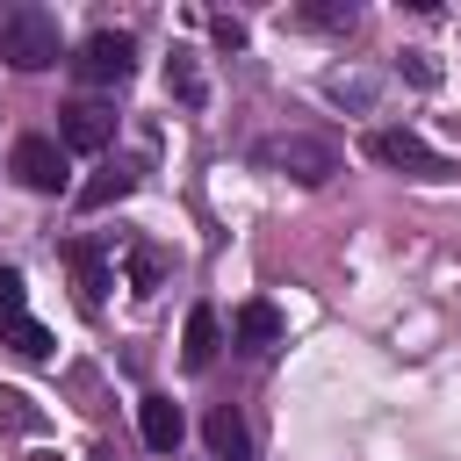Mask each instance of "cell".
I'll list each match as a JSON object with an SVG mask.
<instances>
[{
  "mask_svg": "<svg viewBox=\"0 0 461 461\" xmlns=\"http://www.w3.org/2000/svg\"><path fill=\"white\" fill-rule=\"evenodd\" d=\"M252 166H259V173H281V180H295V187H324V180L339 173V151H331L324 137H310V130H274V137L252 144Z\"/></svg>",
  "mask_w": 461,
  "mask_h": 461,
  "instance_id": "6da1fadb",
  "label": "cell"
},
{
  "mask_svg": "<svg viewBox=\"0 0 461 461\" xmlns=\"http://www.w3.org/2000/svg\"><path fill=\"white\" fill-rule=\"evenodd\" d=\"M0 58H7L14 72H43V65H58V14L36 7V0L7 7V14H0Z\"/></svg>",
  "mask_w": 461,
  "mask_h": 461,
  "instance_id": "7a4b0ae2",
  "label": "cell"
},
{
  "mask_svg": "<svg viewBox=\"0 0 461 461\" xmlns=\"http://www.w3.org/2000/svg\"><path fill=\"white\" fill-rule=\"evenodd\" d=\"M367 158L389 166V173H403V180H454V173H461V166H454L439 144H425L418 130H367Z\"/></svg>",
  "mask_w": 461,
  "mask_h": 461,
  "instance_id": "3957f363",
  "label": "cell"
},
{
  "mask_svg": "<svg viewBox=\"0 0 461 461\" xmlns=\"http://www.w3.org/2000/svg\"><path fill=\"white\" fill-rule=\"evenodd\" d=\"M72 72H79L86 86H122V79L137 72V43H130L122 29H94V36L72 50Z\"/></svg>",
  "mask_w": 461,
  "mask_h": 461,
  "instance_id": "277c9868",
  "label": "cell"
},
{
  "mask_svg": "<svg viewBox=\"0 0 461 461\" xmlns=\"http://www.w3.org/2000/svg\"><path fill=\"white\" fill-rule=\"evenodd\" d=\"M7 166H14V180H22L29 194H58V187L72 180V158H65V144H58V137H22Z\"/></svg>",
  "mask_w": 461,
  "mask_h": 461,
  "instance_id": "5b68a950",
  "label": "cell"
},
{
  "mask_svg": "<svg viewBox=\"0 0 461 461\" xmlns=\"http://www.w3.org/2000/svg\"><path fill=\"white\" fill-rule=\"evenodd\" d=\"M115 137V108L108 101H65L58 108V144L65 151H101Z\"/></svg>",
  "mask_w": 461,
  "mask_h": 461,
  "instance_id": "8992f818",
  "label": "cell"
},
{
  "mask_svg": "<svg viewBox=\"0 0 461 461\" xmlns=\"http://www.w3.org/2000/svg\"><path fill=\"white\" fill-rule=\"evenodd\" d=\"M230 339H238L245 353H274V346H281V310H274V303H245L238 324H230Z\"/></svg>",
  "mask_w": 461,
  "mask_h": 461,
  "instance_id": "52a82bcc",
  "label": "cell"
},
{
  "mask_svg": "<svg viewBox=\"0 0 461 461\" xmlns=\"http://www.w3.org/2000/svg\"><path fill=\"white\" fill-rule=\"evenodd\" d=\"M216 346H223V324H216L209 303H194V310H187V331H180V360H187V367H209Z\"/></svg>",
  "mask_w": 461,
  "mask_h": 461,
  "instance_id": "ba28073f",
  "label": "cell"
},
{
  "mask_svg": "<svg viewBox=\"0 0 461 461\" xmlns=\"http://www.w3.org/2000/svg\"><path fill=\"white\" fill-rule=\"evenodd\" d=\"M202 439H209V454H216V461H252V432H245V418H238L230 403H223V411H209Z\"/></svg>",
  "mask_w": 461,
  "mask_h": 461,
  "instance_id": "9c48e42d",
  "label": "cell"
},
{
  "mask_svg": "<svg viewBox=\"0 0 461 461\" xmlns=\"http://www.w3.org/2000/svg\"><path fill=\"white\" fill-rule=\"evenodd\" d=\"M137 425H144V447H158V454L180 447V403L173 396H144L137 403Z\"/></svg>",
  "mask_w": 461,
  "mask_h": 461,
  "instance_id": "30bf717a",
  "label": "cell"
},
{
  "mask_svg": "<svg viewBox=\"0 0 461 461\" xmlns=\"http://www.w3.org/2000/svg\"><path fill=\"white\" fill-rule=\"evenodd\" d=\"M166 86H173L180 108H202V101H209V79H202L194 50H173V58H166Z\"/></svg>",
  "mask_w": 461,
  "mask_h": 461,
  "instance_id": "8fae6325",
  "label": "cell"
},
{
  "mask_svg": "<svg viewBox=\"0 0 461 461\" xmlns=\"http://www.w3.org/2000/svg\"><path fill=\"white\" fill-rule=\"evenodd\" d=\"M0 346L7 353H22V360H50V331L22 310V317H0Z\"/></svg>",
  "mask_w": 461,
  "mask_h": 461,
  "instance_id": "7c38bea8",
  "label": "cell"
},
{
  "mask_svg": "<svg viewBox=\"0 0 461 461\" xmlns=\"http://www.w3.org/2000/svg\"><path fill=\"white\" fill-rule=\"evenodd\" d=\"M137 187V166H101L86 187H79V209H108V202H122Z\"/></svg>",
  "mask_w": 461,
  "mask_h": 461,
  "instance_id": "4fadbf2b",
  "label": "cell"
},
{
  "mask_svg": "<svg viewBox=\"0 0 461 461\" xmlns=\"http://www.w3.org/2000/svg\"><path fill=\"white\" fill-rule=\"evenodd\" d=\"M72 274H79V295H86V303L108 295V259H101L94 245H72Z\"/></svg>",
  "mask_w": 461,
  "mask_h": 461,
  "instance_id": "5bb4252c",
  "label": "cell"
},
{
  "mask_svg": "<svg viewBox=\"0 0 461 461\" xmlns=\"http://www.w3.org/2000/svg\"><path fill=\"white\" fill-rule=\"evenodd\" d=\"M0 425H14V432H36V425H43V411H36L22 389H0Z\"/></svg>",
  "mask_w": 461,
  "mask_h": 461,
  "instance_id": "9a60e30c",
  "label": "cell"
},
{
  "mask_svg": "<svg viewBox=\"0 0 461 461\" xmlns=\"http://www.w3.org/2000/svg\"><path fill=\"white\" fill-rule=\"evenodd\" d=\"M324 94H331V101H353V108H367V101H375V86H367V79H346V72H331V79H324Z\"/></svg>",
  "mask_w": 461,
  "mask_h": 461,
  "instance_id": "2e32d148",
  "label": "cell"
},
{
  "mask_svg": "<svg viewBox=\"0 0 461 461\" xmlns=\"http://www.w3.org/2000/svg\"><path fill=\"white\" fill-rule=\"evenodd\" d=\"M295 22H310V29H353V7H295Z\"/></svg>",
  "mask_w": 461,
  "mask_h": 461,
  "instance_id": "e0dca14e",
  "label": "cell"
},
{
  "mask_svg": "<svg viewBox=\"0 0 461 461\" xmlns=\"http://www.w3.org/2000/svg\"><path fill=\"white\" fill-rule=\"evenodd\" d=\"M0 317H22V267L0 259Z\"/></svg>",
  "mask_w": 461,
  "mask_h": 461,
  "instance_id": "ac0fdd59",
  "label": "cell"
},
{
  "mask_svg": "<svg viewBox=\"0 0 461 461\" xmlns=\"http://www.w3.org/2000/svg\"><path fill=\"white\" fill-rule=\"evenodd\" d=\"M209 36H216L223 50H245V22H238V14H209Z\"/></svg>",
  "mask_w": 461,
  "mask_h": 461,
  "instance_id": "d6986e66",
  "label": "cell"
},
{
  "mask_svg": "<svg viewBox=\"0 0 461 461\" xmlns=\"http://www.w3.org/2000/svg\"><path fill=\"white\" fill-rule=\"evenodd\" d=\"M86 461H115V454H108V447H94V454H86Z\"/></svg>",
  "mask_w": 461,
  "mask_h": 461,
  "instance_id": "ffe728a7",
  "label": "cell"
}]
</instances>
